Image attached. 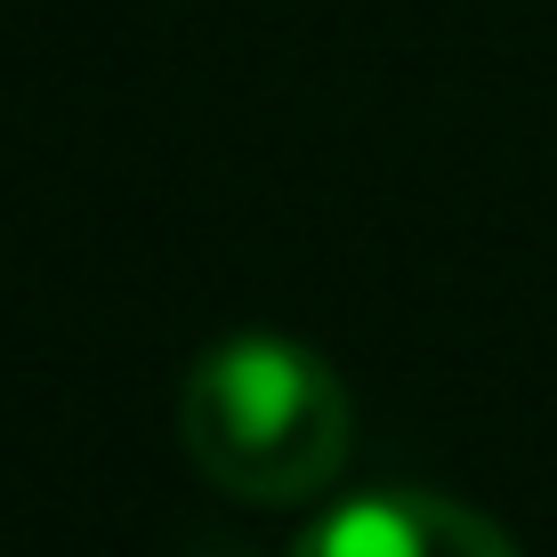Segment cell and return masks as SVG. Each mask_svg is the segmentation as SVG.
I'll return each instance as SVG.
<instances>
[{
  "label": "cell",
  "instance_id": "6da1fadb",
  "mask_svg": "<svg viewBox=\"0 0 557 557\" xmlns=\"http://www.w3.org/2000/svg\"><path fill=\"white\" fill-rule=\"evenodd\" d=\"M178 436L186 460L251 509H292L348 469L356 405L348 380L307 339L283 332H226L195 356L178 388Z\"/></svg>",
  "mask_w": 557,
  "mask_h": 557
},
{
  "label": "cell",
  "instance_id": "7a4b0ae2",
  "mask_svg": "<svg viewBox=\"0 0 557 557\" xmlns=\"http://www.w3.org/2000/svg\"><path fill=\"white\" fill-rule=\"evenodd\" d=\"M292 557H517V542L469 502L380 485V493L323 509L292 542Z\"/></svg>",
  "mask_w": 557,
  "mask_h": 557
}]
</instances>
